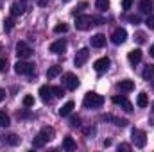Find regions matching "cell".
Masks as SVG:
<instances>
[{
	"label": "cell",
	"mask_w": 154,
	"mask_h": 152,
	"mask_svg": "<svg viewBox=\"0 0 154 152\" xmlns=\"http://www.w3.org/2000/svg\"><path fill=\"white\" fill-rule=\"evenodd\" d=\"M95 22H102L95 16H90V14H75V29L77 31H88L91 25H97Z\"/></svg>",
	"instance_id": "cell-1"
},
{
	"label": "cell",
	"mask_w": 154,
	"mask_h": 152,
	"mask_svg": "<svg viewBox=\"0 0 154 152\" xmlns=\"http://www.w3.org/2000/svg\"><path fill=\"white\" fill-rule=\"evenodd\" d=\"M82 104H84V108H100L104 104V97L99 95V93H95V91H88L84 95Z\"/></svg>",
	"instance_id": "cell-2"
},
{
	"label": "cell",
	"mask_w": 154,
	"mask_h": 152,
	"mask_svg": "<svg viewBox=\"0 0 154 152\" xmlns=\"http://www.w3.org/2000/svg\"><path fill=\"white\" fill-rule=\"evenodd\" d=\"M14 72H16L18 75H32V74H34V65L20 59V61L14 63Z\"/></svg>",
	"instance_id": "cell-3"
},
{
	"label": "cell",
	"mask_w": 154,
	"mask_h": 152,
	"mask_svg": "<svg viewBox=\"0 0 154 152\" xmlns=\"http://www.w3.org/2000/svg\"><path fill=\"white\" fill-rule=\"evenodd\" d=\"M131 141H133V145H134V147L143 149V147H145V143H147V134H145L143 131H140V129H134V131L131 132Z\"/></svg>",
	"instance_id": "cell-4"
},
{
	"label": "cell",
	"mask_w": 154,
	"mask_h": 152,
	"mask_svg": "<svg viewBox=\"0 0 154 152\" xmlns=\"http://www.w3.org/2000/svg\"><path fill=\"white\" fill-rule=\"evenodd\" d=\"M16 54H18L20 59H27V57H31L34 54V50L31 48V45L27 41H18L16 43Z\"/></svg>",
	"instance_id": "cell-5"
},
{
	"label": "cell",
	"mask_w": 154,
	"mask_h": 152,
	"mask_svg": "<svg viewBox=\"0 0 154 152\" xmlns=\"http://www.w3.org/2000/svg\"><path fill=\"white\" fill-rule=\"evenodd\" d=\"M63 82H65V88L70 90V91L77 90V86H79V79H77V75L72 74V72H68V74L63 75Z\"/></svg>",
	"instance_id": "cell-6"
},
{
	"label": "cell",
	"mask_w": 154,
	"mask_h": 152,
	"mask_svg": "<svg viewBox=\"0 0 154 152\" xmlns=\"http://www.w3.org/2000/svg\"><path fill=\"white\" fill-rule=\"evenodd\" d=\"M111 100H113V104H115V106H120L124 111H127V113H131V111H133V104L127 100V97H124V95H115Z\"/></svg>",
	"instance_id": "cell-7"
},
{
	"label": "cell",
	"mask_w": 154,
	"mask_h": 152,
	"mask_svg": "<svg viewBox=\"0 0 154 152\" xmlns=\"http://www.w3.org/2000/svg\"><path fill=\"white\" fill-rule=\"evenodd\" d=\"M125 39H127V31H125L124 27H118V29L113 31V34H111V41H113L115 45H122Z\"/></svg>",
	"instance_id": "cell-8"
},
{
	"label": "cell",
	"mask_w": 154,
	"mask_h": 152,
	"mask_svg": "<svg viewBox=\"0 0 154 152\" xmlns=\"http://www.w3.org/2000/svg\"><path fill=\"white\" fill-rule=\"evenodd\" d=\"M88 57H90V50H88V48H81L75 54V57H74V65H75V66H82V65L88 61Z\"/></svg>",
	"instance_id": "cell-9"
},
{
	"label": "cell",
	"mask_w": 154,
	"mask_h": 152,
	"mask_svg": "<svg viewBox=\"0 0 154 152\" xmlns=\"http://www.w3.org/2000/svg\"><path fill=\"white\" fill-rule=\"evenodd\" d=\"M66 47H68L66 39H57V41H54V43L50 45V52H52V54H63V52L66 50Z\"/></svg>",
	"instance_id": "cell-10"
},
{
	"label": "cell",
	"mask_w": 154,
	"mask_h": 152,
	"mask_svg": "<svg viewBox=\"0 0 154 152\" xmlns=\"http://www.w3.org/2000/svg\"><path fill=\"white\" fill-rule=\"evenodd\" d=\"M93 68H95V72H99V74L106 72V70L109 68V59H108V57H100V59H97V61L93 63Z\"/></svg>",
	"instance_id": "cell-11"
},
{
	"label": "cell",
	"mask_w": 154,
	"mask_h": 152,
	"mask_svg": "<svg viewBox=\"0 0 154 152\" xmlns=\"http://www.w3.org/2000/svg\"><path fill=\"white\" fill-rule=\"evenodd\" d=\"M39 97H41L43 102H50L52 97H54V93H52V86H41V88H39Z\"/></svg>",
	"instance_id": "cell-12"
},
{
	"label": "cell",
	"mask_w": 154,
	"mask_h": 152,
	"mask_svg": "<svg viewBox=\"0 0 154 152\" xmlns=\"http://www.w3.org/2000/svg\"><path fill=\"white\" fill-rule=\"evenodd\" d=\"M127 59H129L131 65H138V63L142 61V50H140V48H133V50L127 54Z\"/></svg>",
	"instance_id": "cell-13"
},
{
	"label": "cell",
	"mask_w": 154,
	"mask_h": 152,
	"mask_svg": "<svg viewBox=\"0 0 154 152\" xmlns=\"http://www.w3.org/2000/svg\"><path fill=\"white\" fill-rule=\"evenodd\" d=\"M90 41H91V47H95V48H102V47L106 45V36H104V34H95V36L90 38Z\"/></svg>",
	"instance_id": "cell-14"
},
{
	"label": "cell",
	"mask_w": 154,
	"mask_h": 152,
	"mask_svg": "<svg viewBox=\"0 0 154 152\" xmlns=\"http://www.w3.org/2000/svg\"><path fill=\"white\" fill-rule=\"evenodd\" d=\"M118 90H120V91H124V93H129V91H133V90H134V82H133V81H129V79H124V81H120V82H118Z\"/></svg>",
	"instance_id": "cell-15"
},
{
	"label": "cell",
	"mask_w": 154,
	"mask_h": 152,
	"mask_svg": "<svg viewBox=\"0 0 154 152\" xmlns=\"http://www.w3.org/2000/svg\"><path fill=\"white\" fill-rule=\"evenodd\" d=\"M39 136H41L45 141H50V140L56 136V131H54L52 127H43V129L39 131Z\"/></svg>",
	"instance_id": "cell-16"
},
{
	"label": "cell",
	"mask_w": 154,
	"mask_h": 152,
	"mask_svg": "<svg viewBox=\"0 0 154 152\" xmlns=\"http://www.w3.org/2000/svg\"><path fill=\"white\" fill-rule=\"evenodd\" d=\"M63 149H65V150H68V152L75 150V149H77V143H75V140H74L72 136H66V138L63 140Z\"/></svg>",
	"instance_id": "cell-17"
},
{
	"label": "cell",
	"mask_w": 154,
	"mask_h": 152,
	"mask_svg": "<svg viewBox=\"0 0 154 152\" xmlns=\"http://www.w3.org/2000/svg\"><path fill=\"white\" fill-rule=\"evenodd\" d=\"M74 108H75V104H74L72 100H68L63 108H59V114H61V116H68V114L74 111Z\"/></svg>",
	"instance_id": "cell-18"
},
{
	"label": "cell",
	"mask_w": 154,
	"mask_h": 152,
	"mask_svg": "<svg viewBox=\"0 0 154 152\" xmlns=\"http://www.w3.org/2000/svg\"><path fill=\"white\" fill-rule=\"evenodd\" d=\"M138 7H140V11L142 13H151L154 7L152 0H140V4H138Z\"/></svg>",
	"instance_id": "cell-19"
},
{
	"label": "cell",
	"mask_w": 154,
	"mask_h": 152,
	"mask_svg": "<svg viewBox=\"0 0 154 152\" xmlns=\"http://www.w3.org/2000/svg\"><path fill=\"white\" fill-rule=\"evenodd\" d=\"M104 120H111V122H115V125H118V127H125L129 122L127 120H124V118H116V116H113V114H106V116H102Z\"/></svg>",
	"instance_id": "cell-20"
},
{
	"label": "cell",
	"mask_w": 154,
	"mask_h": 152,
	"mask_svg": "<svg viewBox=\"0 0 154 152\" xmlns=\"http://www.w3.org/2000/svg\"><path fill=\"white\" fill-rule=\"evenodd\" d=\"M59 74H61V66L59 65H54V66H50L47 70V79H56Z\"/></svg>",
	"instance_id": "cell-21"
},
{
	"label": "cell",
	"mask_w": 154,
	"mask_h": 152,
	"mask_svg": "<svg viewBox=\"0 0 154 152\" xmlns=\"http://www.w3.org/2000/svg\"><path fill=\"white\" fill-rule=\"evenodd\" d=\"M4 143H5V145H13V147H14V145H18V143H20V138H18L16 134H7V136H4Z\"/></svg>",
	"instance_id": "cell-22"
},
{
	"label": "cell",
	"mask_w": 154,
	"mask_h": 152,
	"mask_svg": "<svg viewBox=\"0 0 154 152\" xmlns=\"http://www.w3.org/2000/svg\"><path fill=\"white\" fill-rule=\"evenodd\" d=\"M23 7H25L23 4H18V2L13 4V5H11V14H13V16H18V14H22V13H25Z\"/></svg>",
	"instance_id": "cell-23"
},
{
	"label": "cell",
	"mask_w": 154,
	"mask_h": 152,
	"mask_svg": "<svg viewBox=\"0 0 154 152\" xmlns=\"http://www.w3.org/2000/svg\"><path fill=\"white\" fill-rule=\"evenodd\" d=\"M142 77H143L145 81H151V79L154 77V65H147L145 70L142 72Z\"/></svg>",
	"instance_id": "cell-24"
},
{
	"label": "cell",
	"mask_w": 154,
	"mask_h": 152,
	"mask_svg": "<svg viewBox=\"0 0 154 152\" xmlns=\"http://www.w3.org/2000/svg\"><path fill=\"white\" fill-rule=\"evenodd\" d=\"M136 104H138V108H147L149 100H147V93H145V91H142V93L138 95V99H136Z\"/></svg>",
	"instance_id": "cell-25"
},
{
	"label": "cell",
	"mask_w": 154,
	"mask_h": 152,
	"mask_svg": "<svg viewBox=\"0 0 154 152\" xmlns=\"http://www.w3.org/2000/svg\"><path fill=\"white\" fill-rule=\"evenodd\" d=\"M95 5L99 11H106L109 7V0H95Z\"/></svg>",
	"instance_id": "cell-26"
},
{
	"label": "cell",
	"mask_w": 154,
	"mask_h": 152,
	"mask_svg": "<svg viewBox=\"0 0 154 152\" xmlns=\"http://www.w3.org/2000/svg\"><path fill=\"white\" fill-rule=\"evenodd\" d=\"M66 31H68V25H66V23H57V25L54 27V32H56V34H65Z\"/></svg>",
	"instance_id": "cell-27"
},
{
	"label": "cell",
	"mask_w": 154,
	"mask_h": 152,
	"mask_svg": "<svg viewBox=\"0 0 154 152\" xmlns=\"http://www.w3.org/2000/svg\"><path fill=\"white\" fill-rule=\"evenodd\" d=\"M11 123V120H9V116L4 113V111H0V127H7Z\"/></svg>",
	"instance_id": "cell-28"
},
{
	"label": "cell",
	"mask_w": 154,
	"mask_h": 152,
	"mask_svg": "<svg viewBox=\"0 0 154 152\" xmlns=\"http://www.w3.org/2000/svg\"><path fill=\"white\" fill-rule=\"evenodd\" d=\"M45 143H47V141H45V140H43V138H41L39 134L36 136V138H34V140H32V145H34V149H41V147H43Z\"/></svg>",
	"instance_id": "cell-29"
},
{
	"label": "cell",
	"mask_w": 154,
	"mask_h": 152,
	"mask_svg": "<svg viewBox=\"0 0 154 152\" xmlns=\"http://www.w3.org/2000/svg\"><path fill=\"white\" fill-rule=\"evenodd\" d=\"M23 106L25 108H32L34 106V97L32 95H25L23 97Z\"/></svg>",
	"instance_id": "cell-30"
},
{
	"label": "cell",
	"mask_w": 154,
	"mask_h": 152,
	"mask_svg": "<svg viewBox=\"0 0 154 152\" xmlns=\"http://www.w3.org/2000/svg\"><path fill=\"white\" fill-rule=\"evenodd\" d=\"M52 93H54V97H63L65 95V90L61 86H52Z\"/></svg>",
	"instance_id": "cell-31"
},
{
	"label": "cell",
	"mask_w": 154,
	"mask_h": 152,
	"mask_svg": "<svg viewBox=\"0 0 154 152\" xmlns=\"http://www.w3.org/2000/svg\"><path fill=\"white\" fill-rule=\"evenodd\" d=\"M13 25H14V20H13V18H7V20L4 22V29H5L7 32H9V31L13 29Z\"/></svg>",
	"instance_id": "cell-32"
},
{
	"label": "cell",
	"mask_w": 154,
	"mask_h": 152,
	"mask_svg": "<svg viewBox=\"0 0 154 152\" xmlns=\"http://www.w3.org/2000/svg\"><path fill=\"white\" fill-rule=\"evenodd\" d=\"M127 20H129L133 25H134V23H140V16H138V14H129V16H127Z\"/></svg>",
	"instance_id": "cell-33"
},
{
	"label": "cell",
	"mask_w": 154,
	"mask_h": 152,
	"mask_svg": "<svg viewBox=\"0 0 154 152\" xmlns=\"http://www.w3.org/2000/svg\"><path fill=\"white\" fill-rule=\"evenodd\" d=\"M134 39H136L138 43H145V34H143V32H136V34H134Z\"/></svg>",
	"instance_id": "cell-34"
},
{
	"label": "cell",
	"mask_w": 154,
	"mask_h": 152,
	"mask_svg": "<svg viewBox=\"0 0 154 152\" xmlns=\"http://www.w3.org/2000/svg\"><path fill=\"white\" fill-rule=\"evenodd\" d=\"M70 125L79 127V125H81V118H79V116H72V120H70Z\"/></svg>",
	"instance_id": "cell-35"
},
{
	"label": "cell",
	"mask_w": 154,
	"mask_h": 152,
	"mask_svg": "<svg viewBox=\"0 0 154 152\" xmlns=\"http://www.w3.org/2000/svg\"><path fill=\"white\" fill-rule=\"evenodd\" d=\"M145 25H147L149 29H154V14H152V16H149V18L145 20Z\"/></svg>",
	"instance_id": "cell-36"
},
{
	"label": "cell",
	"mask_w": 154,
	"mask_h": 152,
	"mask_svg": "<svg viewBox=\"0 0 154 152\" xmlns=\"http://www.w3.org/2000/svg\"><path fill=\"white\" fill-rule=\"evenodd\" d=\"M133 2H134V0H122V7H124V9H131Z\"/></svg>",
	"instance_id": "cell-37"
},
{
	"label": "cell",
	"mask_w": 154,
	"mask_h": 152,
	"mask_svg": "<svg viewBox=\"0 0 154 152\" xmlns=\"http://www.w3.org/2000/svg\"><path fill=\"white\" fill-rule=\"evenodd\" d=\"M118 150H131V145H127V143H120V145H118Z\"/></svg>",
	"instance_id": "cell-38"
},
{
	"label": "cell",
	"mask_w": 154,
	"mask_h": 152,
	"mask_svg": "<svg viewBox=\"0 0 154 152\" xmlns=\"http://www.w3.org/2000/svg\"><path fill=\"white\" fill-rule=\"evenodd\" d=\"M5 66H7L5 59H0V72H4V70H5Z\"/></svg>",
	"instance_id": "cell-39"
},
{
	"label": "cell",
	"mask_w": 154,
	"mask_h": 152,
	"mask_svg": "<svg viewBox=\"0 0 154 152\" xmlns=\"http://www.w3.org/2000/svg\"><path fill=\"white\" fill-rule=\"evenodd\" d=\"M4 99H5V90H2V88H0V102H2Z\"/></svg>",
	"instance_id": "cell-40"
},
{
	"label": "cell",
	"mask_w": 154,
	"mask_h": 152,
	"mask_svg": "<svg viewBox=\"0 0 154 152\" xmlns=\"http://www.w3.org/2000/svg\"><path fill=\"white\" fill-rule=\"evenodd\" d=\"M48 4V0H38V5H41V7H45Z\"/></svg>",
	"instance_id": "cell-41"
},
{
	"label": "cell",
	"mask_w": 154,
	"mask_h": 152,
	"mask_svg": "<svg viewBox=\"0 0 154 152\" xmlns=\"http://www.w3.org/2000/svg\"><path fill=\"white\" fill-rule=\"evenodd\" d=\"M151 56H152V57H154V45H152V47H151Z\"/></svg>",
	"instance_id": "cell-42"
},
{
	"label": "cell",
	"mask_w": 154,
	"mask_h": 152,
	"mask_svg": "<svg viewBox=\"0 0 154 152\" xmlns=\"http://www.w3.org/2000/svg\"><path fill=\"white\" fill-rule=\"evenodd\" d=\"M152 113H154V104H152Z\"/></svg>",
	"instance_id": "cell-43"
},
{
	"label": "cell",
	"mask_w": 154,
	"mask_h": 152,
	"mask_svg": "<svg viewBox=\"0 0 154 152\" xmlns=\"http://www.w3.org/2000/svg\"><path fill=\"white\" fill-rule=\"evenodd\" d=\"M0 48H2V45H0Z\"/></svg>",
	"instance_id": "cell-44"
}]
</instances>
